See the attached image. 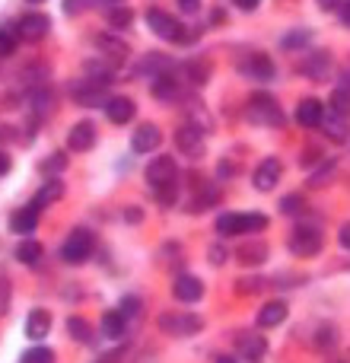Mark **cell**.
<instances>
[{
	"label": "cell",
	"instance_id": "6da1fadb",
	"mask_svg": "<svg viewBox=\"0 0 350 363\" xmlns=\"http://www.w3.org/2000/svg\"><path fill=\"white\" fill-rule=\"evenodd\" d=\"M268 226L264 213H220L217 217V233L220 236H245V233H261Z\"/></svg>",
	"mask_w": 350,
	"mask_h": 363
},
{
	"label": "cell",
	"instance_id": "7a4b0ae2",
	"mask_svg": "<svg viewBox=\"0 0 350 363\" xmlns=\"http://www.w3.org/2000/svg\"><path fill=\"white\" fill-rule=\"evenodd\" d=\"M147 26H150L157 35H163L166 42H175V45L194 42V32L188 29V26H181L175 16H169L166 10H147Z\"/></svg>",
	"mask_w": 350,
	"mask_h": 363
},
{
	"label": "cell",
	"instance_id": "3957f363",
	"mask_svg": "<svg viewBox=\"0 0 350 363\" xmlns=\"http://www.w3.org/2000/svg\"><path fill=\"white\" fill-rule=\"evenodd\" d=\"M249 121H255V125H264V128H281L283 125V112H281V106H277V99L274 96H268V93H255L249 99Z\"/></svg>",
	"mask_w": 350,
	"mask_h": 363
},
{
	"label": "cell",
	"instance_id": "277c9868",
	"mask_svg": "<svg viewBox=\"0 0 350 363\" xmlns=\"http://www.w3.org/2000/svg\"><path fill=\"white\" fill-rule=\"evenodd\" d=\"M70 96H74L77 106H86V108H106L108 106V83L99 80H89L83 77V83H70Z\"/></svg>",
	"mask_w": 350,
	"mask_h": 363
},
{
	"label": "cell",
	"instance_id": "5b68a950",
	"mask_svg": "<svg viewBox=\"0 0 350 363\" xmlns=\"http://www.w3.org/2000/svg\"><path fill=\"white\" fill-rule=\"evenodd\" d=\"M322 242H325V239H322V230L312 223H300L293 230V236H290V249H293V255H300V258L319 255Z\"/></svg>",
	"mask_w": 350,
	"mask_h": 363
},
{
	"label": "cell",
	"instance_id": "8992f818",
	"mask_svg": "<svg viewBox=\"0 0 350 363\" xmlns=\"http://www.w3.org/2000/svg\"><path fill=\"white\" fill-rule=\"evenodd\" d=\"M204 328L201 315L191 313H163L159 315V332L172 335V338H188V335H198Z\"/></svg>",
	"mask_w": 350,
	"mask_h": 363
},
{
	"label": "cell",
	"instance_id": "52a82bcc",
	"mask_svg": "<svg viewBox=\"0 0 350 363\" xmlns=\"http://www.w3.org/2000/svg\"><path fill=\"white\" fill-rule=\"evenodd\" d=\"M93 233L89 230H74L67 239H64V245H61V258L64 262H70V264H83L89 255H93Z\"/></svg>",
	"mask_w": 350,
	"mask_h": 363
},
{
	"label": "cell",
	"instance_id": "ba28073f",
	"mask_svg": "<svg viewBox=\"0 0 350 363\" xmlns=\"http://www.w3.org/2000/svg\"><path fill=\"white\" fill-rule=\"evenodd\" d=\"M48 32H51V19L45 16V13H26L16 23V35L23 38V42H42Z\"/></svg>",
	"mask_w": 350,
	"mask_h": 363
},
{
	"label": "cell",
	"instance_id": "9c48e42d",
	"mask_svg": "<svg viewBox=\"0 0 350 363\" xmlns=\"http://www.w3.org/2000/svg\"><path fill=\"white\" fill-rule=\"evenodd\" d=\"M175 147H179L185 157H191V160H198L201 153H204V131H201L198 125H181L179 131H175Z\"/></svg>",
	"mask_w": 350,
	"mask_h": 363
},
{
	"label": "cell",
	"instance_id": "30bf717a",
	"mask_svg": "<svg viewBox=\"0 0 350 363\" xmlns=\"http://www.w3.org/2000/svg\"><path fill=\"white\" fill-rule=\"evenodd\" d=\"M175 176H179V166H175L172 157H157L150 166H147V182H150L153 188L175 185Z\"/></svg>",
	"mask_w": 350,
	"mask_h": 363
},
{
	"label": "cell",
	"instance_id": "8fae6325",
	"mask_svg": "<svg viewBox=\"0 0 350 363\" xmlns=\"http://www.w3.org/2000/svg\"><path fill=\"white\" fill-rule=\"evenodd\" d=\"M300 74L309 80H328L332 74V55L328 51H312L306 61H300Z\"/></svg>",
	"mask_w": 350,
	"mask_h": 363
},
{
	"label": "cell",
	"instance_id": "7c38bea8",
	"mask_svg": "<svg viewBox=\"0 0 350 363\" xmlns=\"http://www.w3.org/2000/svg\"><path fill=\"white\" fill-rule=\"evenodd\" d=\"M281 172H283L281 160L268 157V160H261V163H258V169H255V176H252V182H255L258 191H271V188L281 182Z\"/></svg>",
	"mask_w": 350,
	"mask_h": 363
},
{
	"label": "cell",
	"instance_id": "4fadbf2b",
	"mask_svg": "<svg viewBox=\"0 0 350 363\" xmlns=\"http://www.w3.org/2000/svg\"><path fill=\"white\" fill-rule=\"evenodd\" d=\"M239 67H242V74H249L252 80H271V77H274V61H271L268 55H261V51L245 55V61H239Z\"/></svg>",
	"mask_w": 350,
	"mask_h": 363
},
{
	"label": "cell",
	"instance_id": "5bb4252c",
	"mask_svg": "<svg viewBox=\"0 0 350 363\" xmlns=\"http://www.w3.org/2000/svg\"><path fill=\"white\" fill-rule=\"evenodd\" d=\"M67 147H70V150H77V153L93 150V147H96V128H93V121H80V125L70 128Z\"/></svg>",
	"mask_w": 350,
	"mask_h": 363
},
{
	"label": "cell",
	"instance_id": "9a60e30c",
	"mask_svg": "<svg viewBox=\"0 0 350 363\" xmlns=\"http://www.w3.org/2000/svg\"><path fill=\"white\" fill-rule=\"evenodd\" d=\"M172 294H175V300H181V303H198L201 296H204V284L194 274H179L172 284Z\"/></svg>",
	"mask_w": 350,
	"mask_h": 363
},
{
	"label": "cell",
	"instance_id": "2e32d148",
	"mask_svg": "<svg viewBox=\"0 0 350 363\" xmlns=\"http://www.w3.org/2000/svg\"><path fill=\"white\" fill-rule=\"evenodd\" d=\"M159 140H163V131H159L157 125H140L137 131H134V138H131V147H134V153H153L159 147Z\"/></svg>",
	"mask_w": 350,
	"mask_h": 363
},
{
	"label": "cell",
	"instance_id": "e0dca14e",
	"mask_svg": "<svg viewBox=\"0 0 350 363\" xmlns=\"http://www.w3.org/2000/svg\"><path fill=\"white\" fill-rule=\"evenodd\" d=\"M296 121H300L303 128H322V121H325V106H322L319 99H303L300 106H296Z\"/></svg>",
	"mask_w": 350,
	"mask_h": 363
},
{
	"label": "cell",
	"instance_id": "ac0fdd59",
	"mask_svg": "<svg viewBox=\"0 0 350 363\" xmlns=\"http://www.w3.org/2000/svg\"><path fill=\"white\" fill-rule=\"evenodd\" d=\"M322 128H325V138L334 140V144H344V140L350 138V118L341 115V112H325Z\"/></svg>",
	"mask_w": 350,
	"mask_h": 363
},
{
	"label": "cell",
	"instance_id": "d6986e66",
	"mask_svg": "<svg viewBox=\"0 0 350 363\" xmlns=\"http://www.w3.org/2000/svg\"><path fill=\"white\" fill-rule=\"evenodd\" d=\"M96 42V48L102 51V57H106V61H112V64H121V61H128V45L121 42V38H115V35H96L93 38Z\"/></svg>",
	"mask_w": 350,
	"mask_h": 363
},
{
	"label": "cell",
	"instance_id": "ffe728a7",
	"mask_svg": "<svg viewBox=\"0 0 350 363\" xmlns=\"http://www.w3.org/2000/svg\"><path fill=\"white\" fill-rule=\"evenodd\" d=\"M134 112H137V106H134V99H128V96H112L106 106L108 121H115V125H128V121L134 118Z\"/></svg>",
	"mask_w": 350,
	"mask_h": 363
},
{
	"label": "cell",
	"instance_id": "44dd1931",
	"mask_svg": "<svg viewBox=\"0 0 350 363\" xmlns=\"http://www.w3.org/2000/svg\"><path fill=\"white\" fill-rule=\"evenodd\" d=\"M283 319H287V303H283V300L264 303V306L258 309V315H255L258 328H274V325H281Z\"/></svg>",
	"mask_w": 350,
	"mask_h": 363
},
{
	"label": "cell",
	"instance_id": "7402d4cb",
	"mask_svg": "<svg viewBox=\"0 0 350 363\" xmlns=\"http://www.w3.org/2000/svg\"><path fill=\"white\" fill-rule=\"evenodd\" d=\"M10 226H13V233H19V236H29V233L38 226V207L29 204V207H19V211H13Z\"/></svg>",
	"mask_w": 350,
	"mask_h": 363
},
{
	"label": "cell",
	"instance_id": "603a6c76",
	"mask_svg": "<svg viewBox=\"0 0 350 363\" xmlns=\"http://www.w3.org/2000/svg\"><path fill=\"white\" fill-rule=\"evenodd\" d=\"M236 347L245 354V357L258 360L264 351H268V341L261 338V332H239L236 335Z\"/></svg>",
	"mask_w": 350,
	"mask_h": 363
},
{
	"label": "cell",
	"instance_id": "cb8c5ba5",
	"mask_svg": "<svg viewBox=\"0 0 350 363\" xmlns=\"http://www.w3.org/2000/svg\"><path fill=\"white\" fill-rule=\"evenodd\" d=\"M172 70V57L169 55H159V51H150V55H144V61L134 67V74H157V77H163V74H169Z\"/></svg>",
	"mask_w": 350,
	"mask_h": 363
},
{
	"label": "cell",
	"instance_id": "d4e9b609",
	"mask_svg": "<svg viewBox=\"0 0 350 363\" xmlns=\"http://www.w3.org/2000/svg\"><path fill=\"white\" fill-rule=\"evenodd\" d=\"M51 332V313L48 309H32L29 315H26V335L29 338H45V335Z\"/></svg>",
	"mask_w": 350,
	"mask_h": 363
},
{
	"label": "cell",
	"instance_id": "484cf974",
	"mask_svg": "<svg viewBox=\"0 0 350 363\" xmlns=\"http://www.w3.org/2000/svg\"><path fill=\"white\" fill-rule=\"evenodd\" d=\"M264 258H268V245L264 242H245L236 249V262L245 264V268H255V264H261Z\"/></svg>",
	"mask_w": 350,
	"mask_h": 363
},
{
	"label": "cell",
	"instance_id": "4316f807",
	"mask_svg": "<svg viewBox=\"0 0 350 363\" xmlns=\"http://www.w3.org/2000/svg\"><path fill=\"white\" fill-rule=\"evenodd\" d=\"M181 74H185V80L191 83V86H201V83L210 77V64H207L204 57H191V61H185Z\"/></svg>",
	"mask_w": 350,
	"mask_h": 363
},
{
	"label": "cell",
	"instance_id": "83f0119b",
	"mask_svg": "<svg viewBox=\"0 0 350 363\" xmlns=\"http://www.w3.org/2000/svg\"><path fill=\"white\" fill-rule=\"evenodd\" d=\"M102 332H106V338H121V335L128 332V315L121 313V309L106 313L102 315Z\"/></svg>",
	"mask_w": 350,
	"mask_h": 363
},
{
	"label": "cell",
	"instance_id": "f1b7e54d",
	"mask_svg": "<svg viewBox=\"0 0 350 363\" xmlns=\"http://www.w3.org/2000/svg\"><path fill=\"white\" fill-rule=\"evenodd\" d=\"M61 194H64V182L51 179V182H45V185L38 188V194H35V201H32V204L42 211V207H51L55 201H61Z\"/></svg>",
	"mask_w": 350,
	"mask_h": 363
},
{
	"label": "cell",
	"instance_id": "f546056e",
	"mask_svg": "<svg viewBox=\"0 0 350 363\" xmlns=\"http://www.w3.org/2000/svg\"><path fill=\"white\" fill-rule=\"evenodd\" d=\"M179 83L172 80L169 74H163V77H157V80H153V96H157V99H163V102H172V99H179Z\"/></svg>",
	"mask_w": 350,
	"mask_h": 363
},
{
	"label": "cell",
	"instance_id": "4dcf8cb0",
	"mask_svg": "<svg viewBox=\"0 0 350 363\" xmlns=\"http://www.w3.org/2000/svg\"><path fill=\"white\" fill-rule=\"evenodd\" d=\"M16 258L23 264H35L38 258H42V242H35V239H26V242L16 245Z\"/></svg>",
	"mask_w": 350,
	"mask_h": 363
},
{
	"label": "cell",
	"instance_id": "1f68e13d",
	"mask_svg": "<svg viewBox=\"0 0 350 363\" xmlns=\"http://www.w3.org/2000/svg\"><path fill=\"white\" fill-rule=\"evenodd\" d=\"M309 42H312V32L309 29H293V32H287V35L281 38V45L287 51H300V48H306Z\"/></svg>",
	"mask_w": 350,
	"mask_h": 363
},
{
	"label": "cell",
	"instance_id": "d6a6232c",
	"mask_svg": "<svg viewBox=\"0 0 350 363\" xmlns=\"http://www.w3.org/2000/svg\"><path fill=\"white\" fill-rule=\"evenodd\" d=\"M106 19H108V26H115V29H125V26H131L134 10H128V6H108Z\"/></svg>",
	"mask_w": 350,
	"mask_h": 363
},
{
	"label": "cell",
	"instance_id": "836d02e7",
	"mask_svg": "<svg viewBox=\"0 0 350 363\" xmlns=\"http://www.w3.org/2000/svg\"><path fill=\"white\" fill-rule=\"evenodd\" d=\"M67 169V157L64 153H51V157L42 160V172L45 176H57V172Z\"/></svg>",
	"mask_w": 350,
	"mask_h": 363
},
{
	"label": "cell",
	"instance_id": "e575fe53",
	"mask_svg": "<svg viewBox=\"0 0 350 363\" xmlns=\"http://www.w3.org/2000/svg\"><path fill=\"white\" fill-rule=\"evenodd\" d=\"M332 112H341V115H347V118H350V93H347V89H334V93H332Z\"/></svg>",
	"mask_w": 350,
	"mask_h": 363
},
{
	"label": "cell",
	"instance_id": "d590c367",
	"mask_svg": "<svg viewBox=\"0 0 350 363\" xmlns=\"http://www.w3.org/2000/svg\"><path fill=\"white\" fill-rule=\"evenodd\" d=\"M19 363H55V354H51L48 347H32V351L23 354Z\"/></svg>",
	"mask_w": 350,
	"mask_h": 363
},
{
	"label": "cell",
	"instance_id": "8d00e7d4",
	"mask_svg": "<svg viewBox=\"0 0 350 363\" xmlns=\"http://www.w3.org/2000/svg\"><path fill=\"white\" fill-rule=\"evenodd\" d=\"M16 42H19V35L13 29H0V57H6V55H13V48H16Z\"/></svg>",
	"mask_w": 350,
	"mask_h": 363
},
{
	"label": "cell",
	"instance_id": "74e56055",
	"mask_svg": "<svg viewBox=\"0 0 350 363\" xmlns=\"http://www.w3.org/2000/svg\"><path fill=\"white\" fill-rule=\"evenodd\" d=\"M121 313L128 315V319H137L140 313H144V300H140V296H125V300H121Z\"/></svg>",
	"mask_w": 350,
	"mask_h": 363
},
{
	"label": "cell",
	"instance_id": "f35d334b",
	"mask_svg": "<svg viewBox=\"0 0 350 363\" xmlns=\"http://www.w3.org/2000/svg\"><path fill=\"white\" fill-rule=\"evenodd\" d=\"M67 328H70V338H77V341H89V325H86V319H70V322H67Z\"/></svg>",
	"mask_w": 350,
	"mask_h": 363
},
{
	"label": "cell",
	"instance_id": "ab89813d",
	"mask_svg": "<svg viewBox=\"0 0 350 363\" xmlns=\"http://www.w3.org/2000/svg\"><path fill=\"white\" fill-rule=\"evenodd\" d=\"M93 4L96 0H64V13H67V16H80V13H86Z\"/></svg>",
	"mask_w": 350,
	"mask_h": 363
},
{
	"label": "cell",
	"instance_id": "60d3db41",
	"mask_svg": "<svg viewBox=\"0 0 350 363\" xmlns=\"http://www.w3.org/2000/svg\"><path fill=\"white\" fill-rule=\"evenodd\" d=\"M281 211L283 213H300L303 211V198L300 194H287V198L281 201Z\"/></svg>",
	"mask_w": 350,
	"mask_h": 363
},
{
	"label": "cell",
	"instance_id": "b9f144b4",
	"mask_svg": "<svg viewBox=\"0 0 350 363\" xmlns=\"http://www.w3.org/2000/svg\"><path fill=\"white\" fill-rule=\"evenodd\" d=\"M332 172H334V163H332V160H328V163L319 169V176H312V179H309V185H322V182H328V179H332Z\"/></svg>",
	"mask_w": 350,
	"mask_h": 363
},
{
	"label": "cell",
	"instance_id": "7bdbcfd3",
	"mask_svg": "<svg viewBox=\"0 0 350 363\" xmlns=\"http://www.w3.org/2000/svg\"><path fill=\"white\" fill-rule=\"evenodd\" d=\"M157 201H163V204H172V201H175V185H159L157 188Z\"/></svg>",
	"mask_w": 350,
	"mask_h": 363
},
{
	"label": "cell",
	"instance_id": "ee69618b",
	"mask_svg": "<svg viewBox=\"0 0 350 363\" xmlns=\"http://www.w3.org/2000/svg\"><path fill=\"white\" fill-rule=\"evenodd\" d=\"M6 303H10V281H6V277H0V313L6 309Z\"/></svg>",
	"mask_w": 350,
	"mask_h": 363
},
{
	"label": "cell",
	"instance_id": "f6af8a7d",
	"mask_svg": "<svg viewBox=\"0 0 350 363\" xmlns=\"http://www.w3.org/2000/svg\"><path fill=\"white\" fill-rule=\"evenodd\" d=\"M125 220H128V223H140V220H144V211H140V207H128Z\"/></svg>",
	"mask_w": 350,
	"mask_h": 363
},
{
	"label": "cell",
	"instance_id": "bcb514c9",
	"mask_svg": "<svg viewBox=\"0 0 350 363\" xmlns=\"http://www.w3.org/2000/svg\"><path fill=\"white\" fill-rule=\"evenodd\" d=\"M322 10H332V13H341V6H344V0H319Z\"/></svg>",
	"mask_w": 350,
	"mask_h": 363
},
{
	"label": "cell",
	"instance_id": "7dc6e473",
	"mask_svg": "<svg viewBox=\"0 0 350 363\" xmlns=\"http://www.w3.org/2000/svg\"><path fill=\"white\" fill-rule=\"evenodd\" d=\"M179 6H181L185 13H198V10H201V0H179Z\"/></svg>",
	"mask_w": 350,
	"mask_h": 363
},
{
	"label": "cell",
	"instance_id": "c3c4849f",
	"mask_svg": "<svg viewBox=\"0 0 350 363\" xmlns=\"http://www.w3.org/2000/svg\"><path fill=\"white\" fill-rule=\"evenodd\" d=\"M96 363H121V351H112V354H102Z\"/></svg>",
	"mask_w": 350,
	"mask_h": 363
},
{
	"label": "cell",
	"instance_id": "681fc988",
	"mask_svg": "<svg viewBox=\"0 0 350 363\" xmlns=\"http://www.w3.org/2000/svg\"><path fill=\"white\" fill-rule=\"evenodd\" d=\"M341 245H344V249H350V223L341 226Z\"/></svg>",
	"mask_w": 350,
	"mask_h": 363
},
{
	"label": "cell",
	"instance_id": "f907efd6",
	"mask_svg": "<svg viewBox=\"0 0 350 363\" xmlns=\"http://www.w3.org/2000/svg\"><path fill=\"white\" fill-rule=\"evenodd\" d=\"M10 157H6V153H0V176H6V172H10Z\"/></svg>",
	"mask_w": 350,
	"mask_h": 363
},
{
	"label": "cell",
	"instance_id": "816d5d0a",
	"mask_svg": "<svg viewBox=\"0 0 350 363\" xmlns=\"http://www.w3.org/2000/svg\"><path fill=\"white\" fill-rule=\"evenodd\" d=\"M341 23L350 26V0H344V6H341Z\"/></svg>",
	"mask_w": 350,
	"mask_h": 363
},
{
	"label": "cell",
	"instance_id": "f5cc1de1",
	"mask_svg": "<svg viewBox=\"0 0 350 363\" xmlns=\"http://www.w3.org/2000/svg\"><path fill=\"white\" fill-rule=\"evenodd\" d=\"M338 86H341V89H347V93H350V67L344 70V74H341V80H338Z\"/></svg>",
	"mask_w": 350,
	"mask_h": 363
},
{
	"label": "cell",
	"instance_id": "db71d44e",
	"mask_svg": "<svg viewBox=\"0 0 350 363\" xmlns=\"http://www.w3.org/2000/svg\"><path fill=\"white\" fill-rule=\"evenodd\" d=\"M258 4H261V0H236V6H242V10H255Z\"/></svg>",
	"mask_w": 350,
	"mask_h": 363
},
{
	"label": "cell",
	"instance_id": "11a10c76",
	"mask_svg": "<svg viewBox=\"0 0 350 363\" xmlns=\"http://www.w3.org/2000/svg\"><path fill=\"white\" fill-rule=\"evenodd\" d=\"M223 258H226V252L220 249V245H213V264H220V262H223Z\"/></svg>",
	"mask_w": 350,
	"mask_h": 363
},
{
	"label": "cell",
	"instance_id": "9f6ffc18",
	"mask_svg": "<svg viewBox=\"0 0 350 363\" xmlns=\"http://www.w3.org/2000/svg\"><path fill=\"white\" fill-rule=\"evenodd\" d=\"M217 363H236V360H232V357H220Z\"/></svg>",
	"mask_w": 350,
	"mask_h": 363
},
{
	"label": "cell",
	"instance_id": "6f0895ef",
	"mask_svg": "<svg viewBox=\"0 0 350 363\" xmlns=\"http://www.w3.org/2000/svg\"><path fill=\"white\" fill-rule=\"evenodd\" d=\"M29 4H42V0H29Z\"/></svg>",
	"mask_w": 350,
	"mask_h": 363
}]
</instances>
